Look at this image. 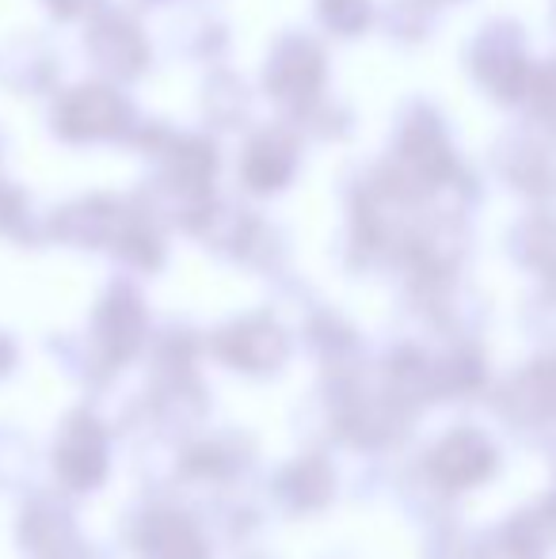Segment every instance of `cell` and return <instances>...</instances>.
Returning a JSON list of instances; mask_svg holds the SVG:
<instances>
[{
	"instance_id": "obj_1",
	"label": "cell",
	"mask_w": 556,
	"mask_h": 559,
	"mask_svg": "<svg viewBox=\"0 0 556 559\" xmlns=\"http://www.w3.org/2000/svg\"><path fill=\"white\" fill-rule=\"evenodd\" d=\"M122 118H127V107H122V99L115 96V92H107V88L73 92V99L66 104V130H69V126L92 122L88 126V138H99V133L122 130Z\"/></svg>"
}]
</instances>
